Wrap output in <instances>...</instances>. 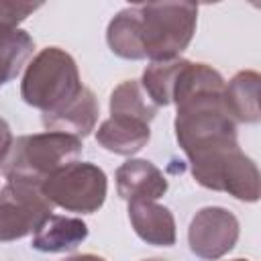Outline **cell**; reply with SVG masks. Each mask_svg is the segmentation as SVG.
<instances>
[{
    "mask_svg": "<svg viewBox=\"0 0 261 261\" xmlns=\"http://www.w3.org/2000/svg\"><path fill=\"white\" fill-rule=\"evenodd\" d=\"M157 114V106L145 94L141 82L126 80L118 84L110 94V116H128L151 124Z\"/></svg>",
    "mask_w": 261,
    "mask_h": 261,
    "instance_id": "9a60e30c",
    "label": "cell"
},
{
    "mask_svg": "<svg viewBox=\"0 0 261 261\" xmlns=\"http://www.w3.org/2000/svg\"><path fill=\"white\" fill-rule=\"evenodd\" d=\"M84 88L73 57L59 47H45L27 65L20 96L43 114H55L75 100Z\"/></svg>",
    "mask_w": 261,
    "mask_h": 261,
    "instance_id": "7a4b0ae2",
    "label": "cell"
},
{
    "mask_svg": "<svg viewBox=\"0 0 261 261\" xmlns=\"http://www.w3.org/2000/svg\"><path fill=\"white\" fill-rule=\"evenodd\" d=\"M128 220L141 241L155 247L175 245V218L157 202H128Z\"/></svg>",
    "mask_w": 261,
    "mask_h": 261,
    "instance_id": "ba28073f",
    "label": "cell"
},
{
    "mask_svg": "<svg viewBox=\"0 0 261 261\" xmlns=\"http://www.w3.org/2000/svg\"><path fill=\"white\" fill-rule=\"evenodd\" d=\"M88 239V224L82 218L51 214L33 232V249L41 253H65L73 251Z\"/></svg>",
    "mask_w": 261,
    "mask_h": 261,
    "instance_id": "8fae6325",
    "label": "cell"
},
{
    "mask_svg": "<svg viewBox=\"0 0 261 261\" xmlns=\"http://www.w3.org/2000/svg\"><path fill=\"white\" fill-rule=\"evenodd\" d=\"M116 190L126 202H155L169 184L161 169L147 159H128L116 169Z\"/></svg>",
    "mask_w": 261,
    "mask_h": 261,
    "instance_id": "52a82bcc",
    "label": "cell"
},
{
    "mask_svg": "<svg viewBox=\"0 0 261 261\" xmlns=\"http://www.w3.org/2000/svg\"><path fill=\"white\" fill-rule=\"evenodd\" d=\"M232 261H247V259H232Z\"/></svg>",
    "mask_w": 261,
    "mask_h": 261,
    "instance_id": "ffe728a7",
    "label": "cell"
},
{
    "mask_svg": "<svg viewBox=\"0 0 261 261\" xmlns=\"http://www.w3.org/2000/svg\"><path fill=\"white\" fill-rule=\"evenodd\" d=\"M239 241L237 216L220 206H206L198 210L188 228L190 251L206 261H216L226 255Z\"/></svg>",
    "mask_w": 261,
    "mask_h": 261,
    "instance_id": "8992f818",
    "label": "cell"
},
{
    "mask_svg": "<svg viewBox=\"0 0 261 261\" xmlns=\"http://www.w3.org/2000/svg\"><path fill=\"white\" fill-rule=\"evenodd\" d=\"M53 212L41 186L8 181L0 190V243L22 239L35 232Z\"/></svg>",
    "mask_w": 261,
    "mask_h": 261,
    "instance_id": "5b68a950",
    "label": "cell"
},
{
    "mask_svg": "<svg viewBox=\"0 0 261 261\" xmlns=\"http://www.w3.org/2000/svg\"><path fill=\"white\" fill-rule=\"evenodd\" d=\"M143 261H165V259H143Z\"/></svg>",
    "mask_w": 261,
    "mask_h": 261,
    "instance_id": "d6986e66",
    "label": "cell"
},
{
    "mask_svg": "<svg viewBox=\"0 0 261 261\" xmlns=\"http://www.w3.org/2000/svg\"><path fill=\"white\" fill-rule=\"evenodd\" d=\"M41 4L33 2H8L0 0V27H16L27 16H31L35 10H39Z\"/></svg>",
    "mask_w": 261,
    "mask_h": 261,
    "instance_id": "2e32d148",
    "label": "cell"
},
{
    "mask_svg": "<svg viewBox=\"0 0 261 261\" xmlns=\"http://www.w3.org/2000/svg\"><path fill=\"white\" fill-rule=\"evenodd\" d=\"M35 41L27 31L0 27V88L14 80L27 59L33 55Z\"/></svg>",
    "mask_w": 261,
    "mask_h": 261,
    "instance_id": "4fadbf2b",
    "label": "cell"
},
{
    "mask_svg": "<svg viewBox=\"0 0 261 261\" xmlns=\"http://www.w3.org/2000/svg\"><path fill=\"white\" fill-rule=\"evenodd\" d=\"M149 139H151L149 124L128 116H110L96 130V141L100 147H104L114 155H126V157L139 153L149 143Z\"/></svg>",
    "mask_w": 261,
    "mask_h": 261,
    "instance_id": "30bf717a",
    "label": "cell"
},
{
    "mask_svg": "<svg viewBox=\"0 0 261 261\" xmlns=\"http://www.w3.org/2000/svg\"><path fill=\"white\" fill-rule=\"evenodd\" d=\"M12 141H14V139H12V130H10L8 122H6L4 118H0V165H2L4 157L8 155Z\"/></svg>",
    "mask_w": 261,
    "mask_h": 261,
    "instance_id": "e0dca14e",
    "label": "cell"
},
{
    "mask_svg": "<svg viewBox=\"0 0 261 261\" xmlns=\"http://www.w3.org/2000/svg\"><path fill=\"white\" fill-rule=\"evenodd\" d=\"M82 155V139L65 133H37L12 141L0 171L8 181H24L41 186L51 173L63 165L77 161Z\"/></svg>",
    "mask_w": 261,
    "mask_h": 261,
    "instance_id": "3957f363",
    "label": "cell"
},
{
    "mask_svg": "<svg viewBox=\"0 0 261 261\" xmlns=\"http://www.w3.org/2000/svg\"><path fill=\"white\" fill-rule=\"evenodd\" d=\"M98 114H100L98 98L94 96L90 88H84L82 94L75 100H71L65 108H61L55 114H43L41 120L47 130L65 133V135L82 139L94 130L98 122Z\"/></svg>",
    "mask_w": 261,
    "mask_h": 261,
    "instance_id": "9c48e42d",
    "label": "cell"
},
{
    "mask_svg": "<svg viewBox=\"0 0 261 261\" xmlns=\"http://www.w3.org/2000/svg\"><path fill=\"white\" fill-rule=\"evenodd\" d=\"M184 61L186 59L181 57H173V59H163V61H151L145 67L141 86L157 108L169 106L173 102V88L184 67Z\"/></svg>",
    "mask_w": 261,
    "mask_h": 261,
    "instance_id": "5bb4252c",
    "label": "cell"
},
{
    "mask_svg": "<svg viewBox=\"0 0 261 261\" xmlns=\"http://www.w3.org/2000/svg\"><path fill=\"white\" fill-rule=\"evenodd\" d=\"M122 43L137 59L163 61L188 49L196 24L194 2H149L126 6L116 14Z\"/></svg>",
    "mask_w": 261,
    "mask_h": 261,
    "instance_id": "6da1fadb",
    "label": "cell"
},
{
    "mask_svg": "<svg viewBox=\"0 0 261 261\" xmlns=\"http://www.w3.org/2000/svg\"><path fill=\"white\" fill-rule=\"evenodd\" d=\"M41 192L51 204L63 210L92 214L106 200L108 179L98 165L71 161L51 173L41 184Z\"/></svg>",
    "mask_w": 261,
    "mask_h": 261,
    "instance_id": "277c9868",
    "label": "cell"
},
{
    "mask_svg": "<svg viewBox=\"0 0 261 261\" xmlns=\"http://www.w3.org/2000/svg\"><path fill=\"white\" fill-rule=\"evenodd\" d=\"M259 82L261 77L257 71H239L224 86V104L234 122H259Z\"/></svg>",
    "mask_w": 261,
    "mask_h": 261,
    "instance_id": "7c38bea8",
    "label": "cell"
},
{
    "mask_svg": "<svg viewBox=\"0 0 261 261\" xmlns=\"http://www.w3.org/2000/svg\"><path fill=\"white\" fill-rule=\"evenodd\" d=\"M63 261H106L104 257L100 255H92V253H84V255H73V257H67Z\"/></svg>",
    "mask_w": 261,
    "mask_h": 261,
    "instance_id": "ac0fdd59",
    "label": "cell"
}]
</instances>
